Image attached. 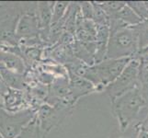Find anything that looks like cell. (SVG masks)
Listing matches in <instances>:
<instances>
[{"label": "cell", "instance_id": "obj_1", "mask_svg": "<svg viewBox=\"0 0 148 138\" xmlns=\"http://www.w3.org/2000/svg\"><path fill=\"white\" fill-rule=\"evenodd\" d=\"M110 102L112 112L118 120L121 132H125L128 129L143 109H146L145 101L138 87Z\"/></svg>", "mask_w": 148, "mask_h": 138}, {"label": "cell", "instance_id": "obj_2", "mask_svg": "<svg viewBox=\"0 0 148 138\" xmlns=\"http://www.w3.org/2000/svg\"><path fill=\"white\" fill-rule=\"evenodd\" d=\"M132 58L104 59L99 64L86 66L81 78L92 83L97 90L105 89L118 78Z\"/></svg>", "mask_w": 148, "mask_h": 138}, {"label": "cell", "instance_id": "obj_3", "mask_svg": "<svg viewBox=\"0 0 148 138\" xmlns=\"http://www.w3.org/2000/svg\"><path fill=\"white\" fill-rule=\"evenodd\" d=\"M138 51V38L134 27H124L110 32L105 59L134 58Z\"/></svg>", "mask_w": 148, "mask_h": 138}, {"label": "cell", "instance_id": "obj_4", "mask_svg": "<svg viewBox=\"0 0 148 138\" xmlns=\"http://www.w3.org/2000/svg\"><path fill=\"white\" fill-rule=\"evenodd\" d=\"M140 65V60L134 57L118 78L106 87L105 91L110 101L138 87Z\"/></svg>", "mask_w": 148, "mask_h": 138}, {"label": "cell", "instance_id": "obj_5", "mask_svg": "<svg viewBox=\"0 0 148 138\" xmlns=\"http://www.w3.org/2000/svg\"><path fill=\"white\" fill-rule=\"evenodd\" d=\"M32 119V113L18 114L15 116H8L0 112V130L5 138H15L21 130L22 126Z\"/></svg>", "mask_w": 148, "mask_h": 138}, {"label": "cell", "instance_id": "obj_6", "mask_svg": "<svg viewBox=\"0 0 148 138\" xmlns=\"http://www.w3.org/2000/svg\"><path fill=\"white\" fill-rule=\"evenodd\" d=\"M73 49L75 56L78 60L82 61L83 63L88 66H92L96 64L95 55H96V43H85L75 41V43L71 45Z\"/></svg>", "mask_w": 148, "mask_h": 138}, {"label": "cell", "instance_id": "obj_7", "mask_svg": "<svg viewBox=\"0 0 148 138\" xmlns=\"http://www.w3.org/2000/svg\"><path fill=\"white\" fill-rule=\"evenodd\" d=\"M39 30L40 27L38 18L33 14L27 13L19 19L16 30V35L24 38L34 37L39 32Z\"/></svg>", "mask_w": 148, "mask_h": 138}, {"label": "cell", "instance_id": "obj_8", "mask_svg": "<svg viewBox=\"0 0 148 138\" xmlns=\"http://www.w3.org/2000/svg\"><path fill=\"white\" fill-rule=\"evenodd\" d=\"M69 76H70L69 92L72 100H76L81 96H84L94 90H97L95 86L92 83H90L88 80L72 73H69Z\"/></svg>", "mask_w": 148, "mask_h": 138}, {"label": "cell", "instance_id": "obj_9", "mask_svg": "<svg viewBox=\"0 0 148 138\" xmlns=\"http://www.w3.org/2000/svg\"><path fill=\"white\" fill-rule=\"evenodd\" d=\"M110 38V28L109 26H99L97 27V34H96V55L95 62L99 64L102 62L106 58L107 48H108V43Z\"/></svg>", "mask_w": 148, "mask_h": 138}, {"label": "cell", "instance_id": "obj_10", "mask_svg": "<svg viewBox=\"0 0 148 138\" xmlns=\"http://www.w3.org/2000/svg\"><path fill=\"white\" fill-rule=\"evenodd\" d=\"M53 6L54 4L52 6L49 2H40L37 4L39 27L42 30V33H46L48 37H50Z\"/></svg>", "mask_w": 148, "mask_h": 138}, {"label": "cell", "instance_id": "obj_11", "mask_svg": "<svg viewBox=\"0 0 148 138\" xmlns=\"http://www.w3.org/2000/svg\"><path fill=\"white\" fill-rule=\"evenodd\" d=\"M138 88L143 98L145 101L146 109L148 110V62H141L138 78Z\"/></svg>", "mask_w": 148, "mask_h": 138}, {"label": "cell", "instance_id": "obj_12", "mask_svg": "<svg viewBox=\"0 0 148 138\" xmlns=\"http://www.w3.org/2000/svg\"><path fill=\"white\" fill-rule=\"evenodd\" d=\"M117 16L128 27H134L143 21V19L127 4L120 10Z\"/></svg>", "mask_w": 148, "mask_h": 138}, {"label": "cell", "instance_id": "obj_13", "mask_svg": "<svg viewBox=\"0 0 148 138\" xmlns=\"http://www.w3.org/2000/svg\"><path fill=\"white\" fill-rule=\"evenodd\" d=\"M138 38L139 50L148 46V19L143 20L141 23L134 27Z\"/></svg>", "mask_w": 148, "mask_h": 138}, {"label": "cell", "instance_id": "obj_14", "mask_svg": "<svg viewBox=\"0 0 148 138\" xmlns=\"http://www.w3.org/2000/svg\"><path fill=\"white\" fill-rule=\"evenodd\" d=\"M0 62H2L6 65L8 69L15 70L18 72H21L23 70V65L21 61L12 54H0Z\"/></svg>", "mask_w": 148, "mask_h": 138}, {"label": "cell", "instance_id": "obj_15", "mask_svg": "<svg viewBox=\"0 0 148 138\" xmlns=\"http://www.w3.org/2000/svg\"><path fill=\"white\" fill-rule=\"evenodd\" d=\"M92 4L94 7L93 21L99 26H109L110 19L108 15L104 11V9L99 6L98 2H92Z\"/></svg>", "mask_w": 148, "mask_h": 138}, {"label": "cell", "instance_id": "obj_16", "mask_svg": "<svg viewBox=\"0 0 148 138\" xmlns=\"http://www.w3.org/2000/svg\"><path fill=\"white\" fill-rule=\"evenodd\" d=\"M70 2H56L54 3L53 9V19H52V25H55L62 20L65 15L66 10L69 7ZM51 25V26H52Z\"/></svg>", "mask_w": 148, "mask_h": 138}, {"label": "cell", "instance_id": "obj_17", "mask_svg": "<svg viewBox=\"0 0 148 138\" xmlns=\"http://www.w3.org/2000/svg\"><path fill=\"white\" fill-rule=\"evenodd\" d=\"M126 4L128 5L143 20L148 19V8L146 6L145 2L129 1V2H126Z\"/></svg>", "mask_w": 148, "mask_h": 138}, {"label": "cell", "instance_id": "obj_18", "mask_svg": "<svg viewBox=\"0 0 148 138\" xmlns=\"http://www.w3.org/2000/svg\"><path fill=\"white\" fill-rule=\"evenodd\" d=\"M80 10L82 16L85 19L93 20V11L94 7L92 2H81L80 3Z\"/></svg>", "mask_w": 148, "mask_h": 138}, {"label": "cell", "instance_id": "obj_19", "mask_svg": "<svg viewBox=\"0 0 148 138\" xmlns=\"http://www.w3.org/2000/svg\"><path fill=\"white\" fill-rule=\"evenodd\" d=\"M139 130H142V131H145V132L148 133V114L146 115L145 119L139 124Z\"/></svg>", "mask_w": 148, "mask_h": 138}, {"label": "cell", "instance_id": "obj_20", "mask_svg": "<svg viewBox=\"0 0 148 138\" xmlns=\"http://www.w3.org/2000/svg\"><path fill=\"white\" fill-rule=\"evenodd\" d=\"M136 138H148V133H146L145 131H142V130H139Z\"/></svg>", "mask_w": 148, "mask_h": 138}, {"label": "cell", "instance_id": "obj_21", "mask_svg": "<svg viewBox=\"0 0 148 138\" xmlns=\"http://www.w3.org/2000/svg\"><path fill=\"white\" fill-rule=\"evenodd\" d=\"M123 138H134L132 136H127V137H123Z\"/></svg>", "mask_w": 148, "mask_h": 138}]
</instances>
